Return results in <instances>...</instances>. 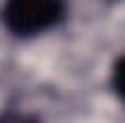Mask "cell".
I'll return each instance as SVG.
<instances>
[{"label": "cell", "instance_id": "obj_1", "mask_svg": "<svg viewBox=\"0 0 125 123\" xmlns=\"http://www.w3.org/2000/svg\"><path fill=\"white\" fill-rule=\"evenodd\" d=\"M65 17V0H7L2 22L15 36H36Z\"/></svg>", "mask_w": 125, "mask_h": 123}, {"label": "cell", "instance_id": "obj_2", "mask_svg": "<svg viewBox=\"0 0 125 123\" xmlns=\"http://www.w3.org/2000/svg\"><path fill=\"white\" fill-rule=\"evenodd\" d=\"M113 87H115L118 97L125 101V56L115 63V68H113Z\"/></svg>", "mask_w": 125, "mask_h": 123}, {"label": "cell", "instance_id": "obj_3", "mask_svg": "<svg viewBox=\"0 0 125 123\" xmlns=\"http://www.w3.org/2000/svg\"><path fill=\"white\" fill-rule=\"evenodd\" d=\"M0 123H41L31 113H19V111H7L0 116Z\"/></svg>", "mask_w": 125, "mask_h": 123}]
</instances>
